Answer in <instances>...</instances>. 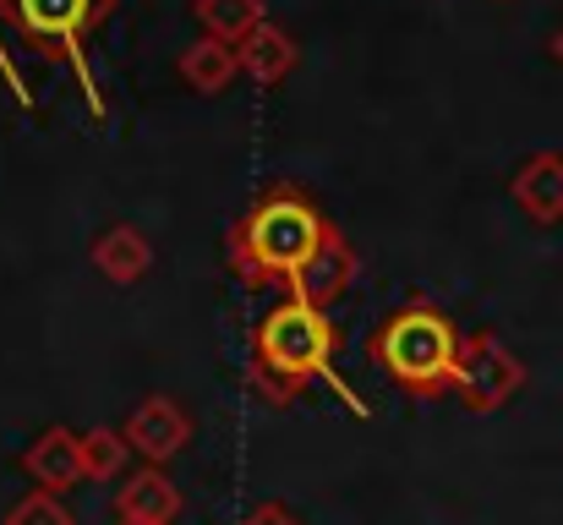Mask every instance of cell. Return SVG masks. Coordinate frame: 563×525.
<instances>
[{
  "mask_svg": "<svg viewBox=\"0 0 563 525\" xmlns=\"http://www.w3.org/2000/svg\"><path fill=\"white\" fill-rule=\"evenodd\" d=\"M526 361L504 346L498 335H460V356H454V394L476 411V416H493L504 411L520 389H526Z\"/></svg>",
  "mask_w": 563,
  "mask_h": 525,
  "instance_id": "5b68a950",
  "label": "cell"
},
{
  "mask_svg": "<svg viewBox=\"0 0 563 525\" xmlns=\"http://www.w3.org/2000/svg\"><path fill=\"white\" fill-rule=\"evenodd\" d=\"M367 356L383 378H394L416 400L454 394V356H460V329L449 324L443 307L432 302H405L394 307L367 340Z\"/></svg>",
  "mask_w": 563,
  "mask_h": 525,
  "instance_id": "3957f363",
  "label": "cell"
},
{
  "mask_svg": "<svg viewBox=\"0 0 563 525\" xmlns=\"http://www.w3.org/2000/svg\"><path fill=\"white\" fill-rule=\"evenodd\" d=\"M323 378L334 383L356 416H367V405L345 389V378L334 372V324L329 313L318 307H301V302H279L257 318L252 329V367H246V389L263 394L268 405H290L307 394V383Z\"/></svg>",
  "mask_w": 563,
  "mask_h": 525,
  "instance_id": "7a4b0ae2",
  "label": "cell"
},
{
  "mask_svg": "<svg viewBox=\"0 0 563 525\" xmlns=\"http://www.w3.org/2000/svg\"><path fill=\"white\" fill-rule=\"evenodd\" d=\"M121 438H126L132 455H143V466H170L191 444V411L176 394H148V400L126 416Z\"/></svg>",
  "mask_w": 563,
  "mask_h": 525,
  "instance_id": "8992f818",
  "label": "cell"
},
{
  "mask_svg": "<svg viewBox=\"0 0 563 525\" xmlns=\"http://www.w3.org/2000/svg\"><path fill=\"white\" fill-rule=\"evenodd\" d=\"M176 72H181V83H187L191 94H224V88L241 77V61H235V44H224V39H197V44L181 50Z\"/></svg>",
  "mask_w": 563,
  "mask_h": 525,
  "instance_id": "4fadbf2b",
  "label": "cell"
},
{
  "mask_svg": "<svg viewBox=\"0 0 563 525\" xmlns=\"http://www.w3.org/2000/svg\"><path fill=\"white\" fill-rule=\"evenodd\" d=\"M77 455H82V482H121L126 460H132V449H126V438L115 427L77 433Z\"/></svg>",
  "mask_w": 563,
  "mask_h": 525,
  "instance_id": "5bb4252c",
  "label": "cell"
},
{
  "mask_svg": "<svg viewBox=\"0 0 563 525\" xmlns=\"http://www.w3.org/2000/svg\"><path fill=\"white\" fill-rule=\"evenodd\" d=\"M187 510L181 488L165 477V466H143V471H126L121 488H115V521L132 525H176Z\"/></svg>",
  "mask_w": 563,
  "mask_h": 525,
  "instance_id": "ba28073f",
  "label": "cell"
},
{
  "mask_svg": "<svg viewBox=\"0 0 563 525\" xmlns=\"http://www.w3.org/2000/svg\"><path fill=\"white\" fill-rule=\"evenodd\" d=\"M509 197H515V208L531 225H559L563 219V154H553V149L531 154L515 171V181H509Z\"/></svg>",
  "mask_w": 563,
  "mask_h": 525,
  "instance_id": "30bf717a",
  "label": "cell"
},
{
  "mask_svg": "<svg viewBox=\"0 0 563 525\" xmlns=\"http://www.w3.org/2000/svg\"><path fill=\"white\" fill-rule=\"evenodd\" d=\"M115 525H132V521H115Z\"/></svg>",
  "mask_w": 563,
  "mask_h": 525,
  "instance_id": "d6986e66",
  "label": "cell"
},
{
  "mask_svg": "<svg viewBox=\"0 0 563 525\" xmlns=\"http://www.w3.org/2000/svg\"><path fill=\"white\" fill-rule=\"evenodd\" d=\"M334 225L323 219V208L312 203L307 186L296 181H274L268 192L252 197V208L230 225V274L252 291L263 285H290V274L318 252V241L329 236Z\"/></svg>",
  "mask_w": 563,
  "mask_h": 525,
  "instance_id": "6da1fadb",
  "label": "cell"
},
{
  "mask_svg": "<svg viewBox=\"0 0 563 525\" xmlns=\"http://www.w3.org/2000/svg\"><path fill=\"white\" fill-rule=\"evenodd\" d=\"M5 525H77V515L66 510V499H60V493L33 488V493H22V499L5 510Z\"/></svg>",
  "mask_w": 563,
  "mask_h": 525,
  "instance_id": "2e32d148",
  "label": "cell"
},
{
  "mask_svg": "<svg viewBox=\"0 0 563 525\" xmlns=\"http://www.w3.org/2000/svg\"><path fill=\"white\" fill-rule=\"evenodd\" d=\"M22 471L33 488L44 493H71L82 482V455H77V433L71 427H44L27 449H22Z\"/></svg>",
  "mask_w": 563,
  "mask_h": 525,
  "instance_id": "9c48e42d",
  "label": "cell"
},
{
  "mask_svg": "<svg viewBox=\"0 0 563 525\" xmlns=\"http://www.w3.org/2000/svg\"><path fill=\"white\" fill-rule=\"evenodd\" d=\"M241 525H301V515L290 510V504H279V499H268V504H257V510H246Z\"/></svg>",
  "mask_w": 563,
  "mask_h": 525,
  "instance_id": "e0dca14e",
  "label": "cell"
},
{
  "mask_svg": "<svg viewBox=\"0 0 563 525\" xmlns=\"http://www.w3.org/2000/svg\"><path fill=\"white\" fill-rule=\"evenodd\" d=\"M88 258H93V269H99L110 285H137V280L154 269V247H148V236H143L137 225H110V230H99Z\"/></svg>",
  "mask_w": 563,
  "mask_h": 525,
  "instance_id": "7c38bea8",
  "label": "cell"
},
{
  "mask_svg": "<svg viewBox=\"0 0 563 525\" xmlns=\"http://www.w3.org/2000/svg\"><path fill=\"white\" fill-rule=\"evenodd\" d=\"M553 61H559V66H563V28H559V33H553Z\"/></svg>",
  "mask_w": 563,
  "mask_h": 525,
  "instance_id": "ac0fdd59",
  "label": "cell"
},
{
  "mask_svg": "<svg viewBox=\"0 0 563 525\" xmlns=\"http://www.w3.org/2000/svg\"><path fill=\"white\" fill-rule=\"evenodd\" d=\"M356 285V247L340 236V230H329L323 241H318V252L290 274V302H301V307H318V313H329L345 291Z\"/></svg>",
  "mask_w": 563,
  "mask_h": 525,
  "instance_id": "52a82bcc",
  "label": "cell"
},
{
  "mask_svg": "<svg viewBox=\"0 0 563 525\" xmlns=\"http://www.w3.org/2000/svg\"><path fill=\"white\" fill-rule=\"evenodd\" d=\"M0 11L16 22L22 39H33L38 55L82 66V44L115 11V0H0Z\"/></svg>",
  "mask_w": 563,
  "mask_h": 525,
  "instance_id": "277c9868",
  "label": "cell"
},
{
  "mask_svg": "<svg viewBox=\"0 0 563 525\" xmlns=\"http://www.w3.org/2000/svg\"><path fill=\"white\" fill-rule=\"evenodd\" d=\"M235 61H241V77H252L257 88H274V83H285V77L296 72L301 50H296V39H290L279 22L263 17V22L235 44Z\"/></svg>",
  "mask_w": 563,
  "mask_h": 525,
  "instance_id": "8fae6325",
  "label": "cell"
},
{
  "mask_svg": "<svg viewBox=\"0 0 563 525\" xmlns=\"http://www.w3.org/2000/svg\"><path fill=\"white\" fill-rule=\"evenodd\" d=\"M191 17L202 22V39L241 44L263 22V0H191Z\"/></svg>",
  "mask_w": 563,
  "mask_h": 525,
  "instance_id": "9a60e30c",
  "label": "cell"
}]
</instances>
